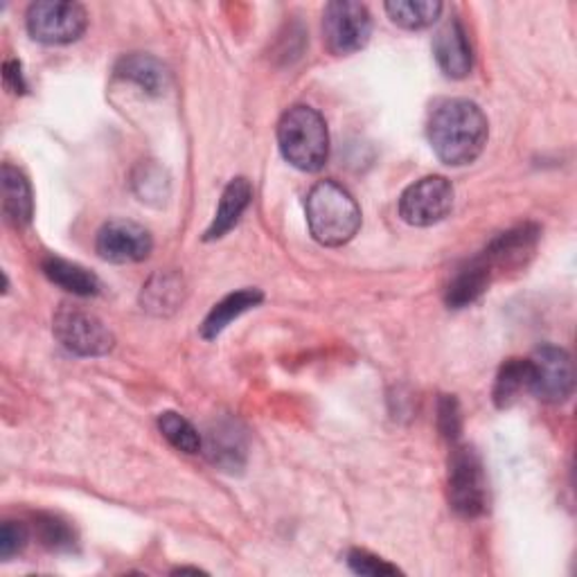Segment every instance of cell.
<instances>
[{"mask_svg":"<svg viewBox=\"0 0 577 577\" xmlns=\"http://www.w3.org/2000/svg\"><path fill=\"white\" fill-rule=\"evenodd\" d=\"M427 136L436 156L451 165L462 167L483 154L490 136L488 118L476 102L442 100L438 102L427 123Z\"/></svg>","mask_w":577,"mask_h":577,"instance_id":"obj_1","label":"cell"},{"mask_svg":"<svg viewBox=\"0 0 577 577\" xmlns=\"http://www.w3.org/2000/svg\"><path fill=\"white\" fill-rule=\"evenodd\" d=\"M307 224L312 237L323 246H343L361 228V208L336 180L316 183L307 195Z\"/></svg>","mask_w":577,"mask_h":577,"instance_id":"obj_2","label":"cell"},{"mask_svg":"<svg viewBox=\"0 0 577 577\" xmlns=\"http://www.w3.org/2000/svg\"><path fill=\"white\" fill-rule=\"evenodd\" d=\"M277 145L288 165L319 172L330 158V134L323 116L305 105L288 109L277 125Z\"/></svg>","mask_w":577,"mask_h":577,"instance_id":"obj_3","label":"cell"},{"mask_svg":"<svg viewBox=\"0 0 577 577\" xmlns=\"http://www.w3.org/2000/svg\"><path fill=\"white\" fill-rule=\"evenodd\" d=\"M488 480L478 453L471 447H456L449 458V503L467 519L488 510Z\"/></svg>","mask_w":577,"mask_h":577,"instance_id":"obj_4","label":"cell"},{"mask_svg":"<svg viewBox=\"0 0 577 577\" xmlns=\"http://www.w3.org/2000/svg\"><path fill=\"white\" fill-rule=\"evenodd\" d=\"M52 332L68 352L79 356H102L111 352L116 343L102 319L75 305L59 307L52 319Z\"/></svg>","mask_w":577,"mask_h":577,"instance_id":"obj_5","label":"cell"},{"mask_svg":"<svg viewBox=\"0 0 577 577\" xmlns=\"http://www.w3.org/2000/svg\"><path fill=\"white\" fill-rule=\"evenodd\" d=\"M88 28V14L79 3L66 0H39L28 10V32L35 41L46 46H66Z\"/></svg>","mask_w":577,"mask_h":577,"instance_id":"obj_6","label":"cell"},{"mask_svg":"<svg viewBox=\"0 0 577 577\" xmlns=\"http://www.w3.org/2000/svg\"><path fill=\"white\" fill-rule=\"evenodd\" d=\"M372 19L365 6L334 0L323 12V39L332 55H354L370 41Z\"/></svg>","mask_w":577,"mask_h":577,"instance_id":"obj_7","label":"cell"},{"mask_svg":"<svg viewBox=\"0 0 577 577\" xmlns=\"http://www.w3.org/2000/svg\"><path fill=\"white\" fill-rule=\"evenodd\" d=\"M453 208V185L444 176H424L409 185L400 199V217L409 226L427 228L442 222Z\"/></svg>","mask_w":577,"mask_h":577,"instance_id":"obj_8","label":"cell"},{"mask_svg":"<svg viewBox=\"0 0 577 577\" xmlns=\"http://www.w3.org/2000/svg\"><path fill=\"white\" fill-rule=\"evenodd\" d=\"M530 393L546 404H561L573 395L575 368L566 350L557 345L539 348L532 359Z\"/></svg>","mask_w":577,"mask_h":577,"instance_id":"obj_9","label":"cell"},{"mask_svg":"<svg viewBox=\"0 0 577 577\" xmlns=\"http://www.w3.org/2000/svg\"><path fill=\"white\" fill-rule=\"evenodd\" d=\"M98 255L114 264H134L149 257L154 248V239L147 228L136 222L114 219L105 224L95 239Z\"/></svg>","mask_w":577,"mask_h":577,"instance_id":"obj_10","label":"cell"},{"mask_svg":"<svg viewBox=\"0 0 577 577\" xmlns=\"http://www.w3.org/2000/svg\"><path fill=\"white\" fill-rule=\"evenodd\" d=\"M537 242H539V228L532 224H524L508 233H501L480 257L486 260L492 275L497 271L521 268L532 257Z\"/></svg>","mask_w":577,"mask_h":577,"instance_id":"obj_11","label":"cell"},{"mask_svg":"<svg viewBox=\"0 0 577 577\" xmlns=\"http://www.w3.org/2000/svg\"><path fill=\"white\" fill-rule=\"evenodd\" d=\"M433 55L442 72L451 79H464L471 72L473 55L469 46L467 30L462 23L453 17L449 19L433 39Z\"/></svg>","mask_w":577,"mask_h":577,"instance_id":"obj_12","label":"cell"},{"mask_svg":"<svg viewBox=\"0 0 577 577\" xmlns=\"http://www.w3.org/2000/svg\"><path fill=\"white\" fill-rule=\"evenodd\" d=\"M492 282V271L486 264L483 257H476L469 264H464L453 280L447 286V305L451 310H462L469 307L471 303H476L480 296L488 292V286Z\"/></svg>","mask_w":577,"mask_h":577,"instance_id":"obj_13","label":"cell"},{"mask_svg":"<svg viewBox=\"0 0 577 577\" xmlns=\"http://www.w3.org/2000/svg\"><path fill=\"white\" fill-rule=\"evenodd\" d=\"M251 199H253L251 183L246 178H233L224 189L217 215H215L211 228L206 231V242H215V239H222L224 235H228L237 226V222L242 219L246 208L251 206Z\"/></svg>","mask_w":577,"mask_h":577,"instance_id":"obj_14","label":"cell"},{"mask_svg":"<svg viewBox=\"0 0 577 577\" xmlns=\"http://www.w3.org/2000/svg\"><path fill=\"white\" fill-rule=\"evenodd\" d=\"M185 299V284L178 273L160 271L149 277V282L143 286V310L156 314V316H169L174 314Z\"/></svg>","mask_w":577,"mask_h":577,"instance_id":"obj_15","label":"cell"},{"mask_svg":"<svg viewBox=\"0 0 577 577\" xmlns=\"http://www.w3.org/2000/svg\"><path fill=\"white\" fill-rule=\"evenodd\" d=\"M3 213L14 226H28L35 215L32 187L23 172L10 163L3 165Z\"/></svg>","mask_w":577,"mask_h":577,"instance_id":"obj_16","label":"cell"},{"mask_svg":"<svg viewBox=\"0 0 577 577\" xmlns=\"http://www.w3.org/2000/svg\"><path fill=\"white\" fill-rule=\"evenodd\" d=\"M262 301H264V294L260 292V288H242V292L226 296L206 316V321L202 325V336L208 341L217 339L235 319H239L248 310L257 307Z\"/></svg>","mask_w":577,"mask_h":577,"instance_id":"obj_17","label":"cell"},{"mask_svg":"<svg viewBox=\"0 0 577 577\" xmlns=\"http://www.w3.org/2000/svg\"><path fill=\"white\" fill-rule=\"evenodd\" d=\"M43 273L50 282L59 284L72 296L88 299V296H95L100 292L98 275L90 273L88 268H84L75 262H68V260H61V257H46L43 260Z\"/></svg>","mask_w":577,"mask_h":577,"instance_id":"obj_18","label":"cell"},{"mask_svg":"<svg viewBox=\"0 0 577 577\" xmlns=\"http://www.w3.org/2000/svg\"><path fill=\"white\" fill-rule=\"evenodd\" d=\"M116 75L120 79H129V81L138 84L149 95H163L169 84L167 68L149 55L123 57L116 66Z\"/></svg>","mask_w":577,"mask_h":577,"instance_id":"obj_19","label":"cell"},{"mask_svg":"<svg viewBox=\"0 0 577 577\" xmlns=\"http://www.w3.org/2000/svg\"><path fill=\"white\" fill-rule=\"evenodd\" d=\"M532 383V363L530 359H510L501 365L495 381V404L499 409H510L521 393L530 391Z\"/></svg>","mask_w":577,"mask_h":577,"instance_id":"obj_20","label":"cell"},{"mask_svg":"<svg viewBox=\"0 0 577 577\" xmlns=\"http://www.w3.org/2000/svg\"><path fill=\"white\" fill-rule=\"evenodd\" d=\"M208 456L215 464L224 467L226 471H237L244 464L246 456L242 431H237L233 422L217 424V429H213L208 438Z\"/></svg>","mask_w":577,"mask_h":577,"instance_id":"obj_21","label":"cell"},{"mask_svg":"<svg viewBox=\"0 0 577 577\" xmlns=\"http://www.w3.org/2000/svg\"><path fill=\"white\" fill-rule=\"evenodd\" d=\"M387 12L395 26L404 30H424L433 26L442 14V3L438 0H395L387 3Z\"/></svg>","mask_w":577,"mask_h":577,"instance_id":"obj_22","label":"cell"},{"mask_svg":"<svg viewBox=\"0 0 577 577\" xmlns=\"http://www.w3.org/2000/svg\"><path fill=\"white\" fill-rule=\"evenodd\" d=\"M158 429L165 440L183 453H199L204 447L199 431L174 411H165L158 415Z\"/></svg>","mask_w":577,"mask_h":577,"instance_id":"obj_23","label":"cell"},{"mask_svg":"<svg viewBox=\"0 0 577 577\" xmlns=\"http://www.w3.org/2000/svg\"><path fill=\"white\" fill-rule=\"evenodd\" d=\"M35 535L41 546L52 552H70L77 546V535L70 524L55 515H37Z\"/></svg>","mask_w":577,"mask_h":577,"instance_id":"obj_24","label":"cell"},{"mask_svg":"<svg viewBox=\"0 0 577 577\" xmlns=\"http://www.w3.org/2000/svg\"><path fill=\"white\" fill-rule=\"evenodd\" d=\"M134 189L145 204H163L169 197L167 174L151 163H145L134 174Z\"/></svg>","mask_w":577,"mask_h":577,"instance_id":"obj_25","label":"cell"},{"mask_svg":"<svg viewBox=\"0 0 577 577\" xmlns=\"http://www.w3.org/2000/svg\"><path fill=\"white\" fill-rule=\"evenodd\" d=\"M348 566L356 573V575H368V577H383V575H398L402 573L398 566L389 564L387 559H381L368 550L361 548H352L348 552Z\"/></svg>","mask_w":577,"mask_h":577,"instance_id":"obj_26","label":"cell"},{"mask_svg":"<svg viewBox=\"0 0 577 577\" xmlns=\"http://www.w3.org/2000/svg\"><path fill=\"white\" fill-rule=\"evenodd\" d=\"M438 429L449 442H456L460 438L462 415H460V404L453 395H442L438 402Z\"/></svg>","mask_w":577,"mask_h":577,"instance_id":"obj_27","label":"cell"},{"mask_svg":"<svg viewBox=\"0 0 577 577\" xmlns=\"http://www.w3.org/2000/svg\"><path fill=\"white\" fill-rule=\"evenodd\" d=\"M28 528L17 521H6L0 528V559H10L17 552H21L28 544Z\"/></svg>","mask_w":577,"mask_h":577,"instance_id":"obj_28","label":"cell"},{"mask_svg":"<svg viewBox=\"0 0 577 577\" xmlns=\"http://www.w3.org/2000/svg\"><path fill=\"white\" fill-rule=\"evenodd\" d=\"M3 81H6V88L17 92V95H23L28 90V84L23 79V70H21V61H17V59L6 61V66H3Z\"/></svg>","mask_w":577,"mask_h":577,"instance_id":"obj_29","label":"cell"}]
</instances>
